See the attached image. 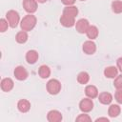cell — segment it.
<instances>
[{
  "label": "cell",
  "instance_id": "603a6c76",
  "mask_svg": "<svg viewBox=\"0 0 122 122\" xmlns=\"http://www.w3.org/2000/svg\"><path fill=\"white\" fill-rule=\"evenodd\" d=\"M112 10L114 13H121L122 12V1L114 0L112 3Z\"/></svg>",
  "mask_w": 122,
  "mask_h": 122
},
{
  "label": "cell",
  "instance_id": "4316f807",
  "mask_svg": "<svg viewBox=\"0 0 122 122\" xmlns=\"http://www.w3.org/2000/svg\"><path fill=\"white\" fill-rule=\"evenodd\" d=\"M114 98L119 104H122V88L117 89V91L115 92V94H114Z\"/></svg>",
  "mask_w": 122,
  "mask_h": 122
},
{
  "label": "cell",
  "instance_id": "3957f363",
  "mask_svg": "<svg viewBox=\"0 0 122 122\" xmlns=\"http://www.w3.org/2000/svg\"><path fill=\"white\" fill-rule=\"evenodd\" d=\"M6 17H7V20L9 22V25L10 27L11 28H16L18 23H19V20H20V16H19V13L13 10H10L7 12L6 14Z\"/></svg>",
  "mask_w": 122,
  "mask_h": 122
},
{
  "label": "cell",
  "instance_id": "2e32d148",
  "mask_svg": "<svg viewBox=\"0 0 122 122\" xmlns=\"http://www.w3.org/2000/svg\"><path fill=\"white\" fill-rule=\"evenodd\" d=\"M17 108L21 112H27L30 109V103L26 99H21L17 103Z\"/></svg>",
  "mask_w": 122,
  "mask_h": 122
},
{
  "label": "cell",
  "instance_id": "44dd1931",
  "mask_svg": "<svg viewBox=\"0 0 122 122\" xmlns=\"http://www.w3.org/2000/svg\"><path fill=\"white\" fill-rule=\"evenodd\" d=\"M28 38H29L28 33H27V31H25V30H21V31L17 32V33H16V36H15V40H16V42L19 43V44H24V43H26L27 40H28Z\"/></svg>",
  "mask_w": 122,
  "mask_h": 122
},
{
  "label": "cell",
  "instance_id": "f546056e",
  "mask_svg": "<svg viewBox=\"0 0 122 122\" xmlns=\"http://www.w3.org/2000/svg\"><path fill=\"white\" fill-rule=\"evenodd\" d=\"M96 122H100V121H106V122H109V119L107 117H100V118H97L95 120Z\"/></svg>",
  "mask_w": 122,
  "mask_h": 122
},
{
  "label": "cell",
  "instance_id": "6da1fadb",
  "mask_svg": "<svg viewBox=\"0 0 122 122\" xmlns=\"http://www.w3.org/2000/svg\"><path fill=\"white\" fill-rule=\"evenodd\" d=\"M35 25H36V17L34 15H32L31 13L23 17V19L21 20V23H20V27H21L22 30H25V31L31 30L35 27Z\"/></svg>",
  "mask_w": 122,
  "mask_h": 122
},
{
  "label": "cell",
  "instance_id": "9a60e30c",
  "mask_svg": "<svg viewBox=\"0 0 122 122\" xmlns=\"http://www.w3.org/2000/svg\"><path fill=\"white\" fill-rule=\"evenodd\" d=\"M117 73H118V69L114 66L107 67L104 70V75L108 78H115L117 76Z\"/></svg>",
  "mask_w": 122,
  "mask_h": 122
},
{
  "label": "cell",
  "instance_id": "ac0fdd59",
  "mask_svg": "<svg viewBox=\"0 0 122 122\" xmlns=\"http://www.w3.org/2000/svg\"><path fill=\"white\" fill-rule=\"evenodd\" d=\"M63 13L75 18V16H77V14H78V9L75 6H67L63 10Z\"/></svg>",
  "mask_w": 122,
  "mask_h": 122
},
{
  "label": "cell",
  "instance_id": "cb8c5ba5",
  "mask_svg": "<svg viewBox=\"0 0 122 122\" xmlns=\"http://www.w3.org/2000/svg\"><path fill=\"white\" fill-rule=\"evenodd\" d=\"M76 121L77 122H91L92 121V118L86 114L85 112L82 113V114H79L77 117H76Z\"/></svg>",
  "mask_w": 122,
  "mask_h": 122
},
{
  "label": "cell",
  "instance_id": "7c38bea8",
  "mask_svg": "<svg viewBox=\"0 0 122 122\" xmlns=\"http://www.w3.org/2000/svg\"><path fill=\"white\" fill-rule=\"evenodd\" d=\"M85 93H86V95L89 98L93 99V98H95V97L98 96V90L93 85H88L85 88Z\"/></svg>",
  "mask_w": 122,
  "mask_h": 122
},
{
  "label": "cell",
  "instance_id": "484cf974",
  "mask_svg": "<svg viewBox=\"0 0 122 122\" xmlns=\"http://www.w3.org/2000/svg\"><path fill=\"white\" fill-rule=\"evenodd\" d=\"M113 86L116 88V89H120L122 88V74L120 75H117L113 81Z\"/></svg>",
  "mask_w": 122,
  "mask_h": 122
},
{
  "label": "cell",
  "instance_id": "ffe728a7",
  "mask_svg": "<svg viewBox=\"0 0 122 122\" xmlns=\"http://www.w3.org/2000/svg\"><path fill=\"white\" fill-rule=\"evenodd\" d=\"M86 34H87L88 38H90L91 40L95 39L98 36V29L95 26H90L86 31Z\"/></svg>",
  "mask_w": 122,
  "mask_h": 122
},
{
  "label": "cell",
  "instance_id": "52a82bcc",
  "mask_svg": "<svg viewBox=\"0 0 122 122\" xmlns=\"http://www.w3.org/2000/svg\"><path fill=\"white\" fill-rule=\"evenodd\" d=\"M14 76L17 80H20V81H23L25 79H27L28 77V71L27 70L23 67V66H18L14 69Z\"/></svg>",
  "mask_w": 122,
  "mask_h": 122
},
{
  "label": "cell",
  "instance_id": "9c48e42d",
  "mask_svg": "<svg viewBox=\"0 0 122 122\" xmlns=\"http://www.w3.org/2000/svg\"><path fill=\"white\" fill-rule=\"evenodd\" d=\"M82 49H83V51L86 54H93L96 51V45L92 40H89V41L84 42Z\"/></svg>",
  "mask_w": 122,
  "mask_h": 122
},
{
  "label": "cell",
  "instance_id": "5bb4252c",
  "mask_svg": "<svg viewBox=\"0 0 122 122\" xmlns=\"http://www.w3.org/2000/svg\"><path fill=\"white\" fill-rule=\"evenodd\" d=\"M98 100H99L100 103H102L104 105H109L112 101V95L110 92H101L98 95Z\"/></svg>",
  "mask_w": 122,
  "mask_h": 122
},
{
  "label": "cell",
  "instance_id": "5b68a950",
  "mask_svg": "<svg viewBox=\"0 0 122 122\" xmlns=\"http://www.w3.org/2000/svg\"><path fill=\"white\" fill-rule=\"evenodd\" d=\"M23 8L28 13H33L37 10L36 0H23Z\"/></svg>",
  "mask_w": 122,
  "mask_h": 122
},
{
  "label": "cell",
  "instance_id": "1f68e13d",
  "mask_svg": "<svg viewBox=\"0 0 122 122\" xmlns=\"http://www.w3.org/2000/svg\"><path fill=\"white\" fill-rule=\"evenodd\" d=\"M80 1H85V0H80Z\"/></svg>",
  "mask_w": 122,
  "mask_h": 122
},
{
  "label": "cell",
  "instance_id": "d4e9b609",
  "mask_svg": "<svg viewBox=\"0 0 122 122\" xmlns=\"http://www.w3.org/2000/svg\"><path fill=\"white\" fill-rule=\"evenodd\" d=\"M8 26H9L8 20H6L4 18L0 19V31L1 32H5L8 30Z\"/></svg>",
  "mask_w": 122,
  "mask_h": 122
},
{
  "label": "cell",
  "instance_id": "4fadbf2b",
  "mask_svg": "<svg viewBox=\"0 0 122 122\" xmlns=\"http://www.w3.org/2000/svg\"><path fill=\"white\" fill-rule=\"evenodd\" d=\"M38 52L34 50H30L26 53V60L29 64H34L38 60Z\"/></svg>",
  "mask_w": 122,
  "mask_h": 122
},
{
  "label": "cell",
  "instance_id": "7402d4cb",
  "mask_svg": "<svg viewBox=\"0 0 122 122\" xmlns=\"http://www.w3.org/2000/svg\"><path fill=\"white\" fill-rule=\"evenodd\" d=\"M89 80H90V75H89L88 72L81 71V72L78 73V75H77V81H78V83L84 85V84H87L89 82Z\"/></svg>",
  "mask_w": 122,
  "mask_h": 122
},
{
  "label": "cell",
  "instance_id": "4dcf8cb0",
  "mask_svg": "<svg viewBox=\"0 0 122 122\" xmlns=\"http://www.w3.org/2000/svg\"><path fill=\"white\" fill-rule=\"evenodd\" d=\"M36 1H37L38 3H45L47 0H36Z\"/></svg>",
  "mask_w": 122,
  "mask_h": 122
},
{
  "label": "cell",
  "instance_id": "8992f818",
  "mask_svg": "<svg viewBox=\"0 0 122 122\" xmlns=\"http://www.w3.org/2000/svg\"><path fill=\"white\" fill-rule=\"evenodd\" d=\"M90 27V23L87 19H79L76 23H75V29L79 33H86L87 30Z\"/></svg>",
  "mask_w": 122,
  "mask_h": 122
},
{
  "label": "cell",
  "instance_id": "f1b7e54d",
  "mask_svg": "<svg viewBox=\"0 0 122 122\" xmlns=\"http://www.w3.org/2000/svg\"><path fill=\"white\" fill-rule=\"evenodd\" d=\"M116 65H117V69L122 72V57L118 58L116 61Z\"/></svg>",
  "mask_w": 122,
  "mask_h": 122
},
{
  "label": "cell",
  "instance_id": "277c9868",
  "mask_svg": "<svg viewBox=\"0 0 122 122\" xmlns=\"http://www.w3.org/2000/svg\"><path fill=\"white\" fill-rule=\"evenodd\" d=\"M93 108V102L92 98H84L79 103V109L83 112H89Z\"/></svg>",
  "mask_w": 122,
  "mask_h": 122
},
{
  "label": "cell",
  "instance_id": "30bf717a",
  "mask_svg": "<svg viewBox=\"0 0 122 122\" xmlns=\"http://www.w3.org/2000/svg\"><path fill=\"white\" fill-rule=\"evenodd\" d=\"M47 119L50 122H60L62 120V114L60 112H58L56 110H52L48 112Z\"/></svg>",
  "mask_w": 122,
  "mask_h": 122
},
{
  "label": "cell",
  "instance_id": "d6986e66",
  "mask_svg": "<svg viewBox=\"0 0 122 122\" xmlns=\"http://www.w3.org/2000/svg\"><path fill=\"white\" fill-rule=\"evenodd\" d=\"M38 74H39V76L41 78L46 79L51 75V70H50V68L48 66L42 65V66H40V68L38 70Z\"/></svg>",
  "mask_w": 122,
  "mask_h": 122
},
{
  "label": "cell",
  "instance_id": "ba28073f",
  "mask_svg": "<svg viewBox=\"0 0 122 122\" xmlns=\"http://www.w3.org/2000/svg\"><path fill=\"white\" fill-rule=\"evenodd\" d=\"M60 23L62 26H64L66 28H71L75 25V20H74V17H71L70 15L63 13L60 17Z\"/></svg>",
  "mask_w": 122,
  "mask_h": 122
},
{
  "label": "cell",
  "instance_id": "7a4b0ae2",
  "mask_svg": "<svg viewBox=\"0 0 122 122\" xmlns=\"http://www.w3.org/2000/svg\"><path fill=\"white\" fill-rule=\"evenodd\" d=\"M61 91V83L57 79H51L47 83V92L50 94L55 95Z\"/></svg>",
  "mask_w": 122,
  "mask_h": 122
},
{
  "label": "cell",
  "instance_id": "83f0119b",
  "mask_svg": "<svg viewBox=\"0 0 122 122\" xmlns=\"http://www.w3.org/2000/svg\"><path fill=\"white\" fill-rule=\"evenodd\" d=\"M61 2L66 6H72L75 3V0H61Z\"/></svg>",
  "mask_w": 122,
  "mask_h": 122
},
{
  "label": "cell",
  "instance_id": "e0dca14e",
  "mask_svg": "<svg viewBox=\"0 0 122 122\" xmlns=\"http://www.w3.org/2000/svg\"><path fill=\"white\" fill-rule=\"evenodd\" d=\"M120 112H121V109L116 104L111 105L109 107V110H108V113H109L110 117H117L120 114Z\"/></svg>",
  "mask_w": 122,
  "mask_h": 122
},
{
  "label": "cell",
  "instance_id": "8fae6325",
  "mask_svg": "<svg viewBox=\"0 0 122 122\" xmlns=\"http://www.w3.org/2000/svg\"><path fill=\"white\" fill-rule=\"evenodd\" d=\"M13 86H14V83H13L12 79H10V78H4L1 81V89L3 92H8L11 91Z\"/></svg>",
  "mask_w": 122,
  "mask_h": 122
}]
</instances>
